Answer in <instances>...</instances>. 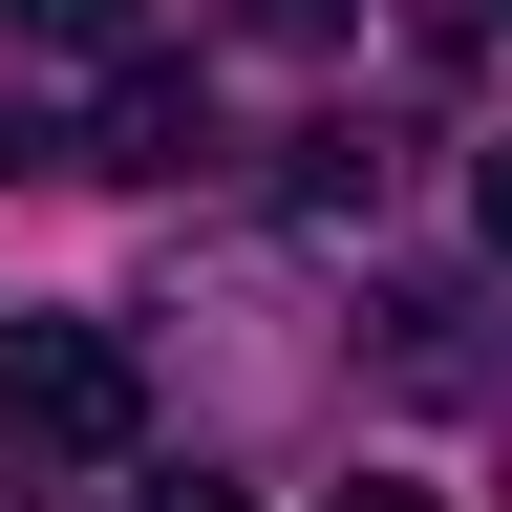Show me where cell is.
<instances>
[{"label": "cell", "mask_w": 512, "mask_h": 512, "mask_svg": "<svg viewBox=\"0 0 512 512\" xmlns=\"http://www.w3.org/2000/svg\"><path fill=\"white\" fill-rule=\"evenodd\" d=\"M0 427L64 448V470H107V448L150 427V363H128L107 320H0Z\"/></svg>", "instance_id": "6da1fadb"}, {"label": "cell", "mask_w": 512, "mask_h": 512, "mask_svg": "<svg viewBox=\"0 0 512 512\" xmlns=\"http://www.w3.org/2000/svg\"><path fill=\"white\" fill-rule=\"evenodd\" d=\"M214 150V107L171 86V64H107V128H86V171H192Z\"/></svg>", "instance_id": "7a4b0ae2"}, {"label": "cell", "mask_w": 512, "mask_h": 512, "mask_svg": "<svg viewBox=\"0 0 512 512\" xmlns=\"http://www.w3.org/2000/svg\"><path fill=\"white\" fill-rule=\"evenodd\" d=\"M22 43H64V64H128V0H22Z\"/></svg>", "instance_id": "3957f363"}, {"label": "cell", "mask_w": 512, "mask_h": 512, "mask_svg": "<svg viewBox=\"0 0 512 512\" xmlns=\"http://www.w3.org/2000/svg\"><path fill=\"white\" fill-rule=\"evenodd\" d=\"M235 22H256V43H320V22H342V0H235Z\"/></svg>", "instance_id": "277c9868"}, {"label": "cell", "mask_w": 512, "mask_h": 512, "mask_svg": "<svg viewBox=\"0 0 512 512\" xmlns=\"http://www.w3.org/2000/svg\"><path fill=\"white\" fill-rule=\"evenodd\" d=\"M470 214H491V256H512V150H491V171H470Z\"/></svg>", "instance_id": "5b68a950"}, {"label": "cell", "mask_w": 512, "mask_h": 512, "mask_svg": "<svg viewBox=\"0 0 512 512\" xmlns=\"http://www.w3.org/2000/svg\"><path fill=\"white\" fill-rule=\"evenodd\" d=\"M150 512H256V491H214V470H171V491H150Z\"/></svg>", "instance_id": "8992f818"}, {"label": "cell", "mask_w": 512, "mask_h": 512, "mask_svg": "<svg viewBox=\"0 0 512 512\" xmlns=\"http://www.w3.org/2000/svg\"><path fill=\"white\" fill-rule=\"evenodd\" d=\"M342 512H448V491H406V470H363V491H342Z\"/></svg>", "instance_id": "52a82bcc"}, {"label": "cell", "mask_w": 512, "mask_h": 512, "mask_svg": "<svg viewBox=\"0 0 512 512\" xmlns=\"http://www.w3.org/2000/svg\"><path fill=\"white\" fill-rule=\"evenodd\" d=\"M0 512H43V470H22V427H0Z\"/></svg>", "instance_id": "ba28073f"}]
</instances>
